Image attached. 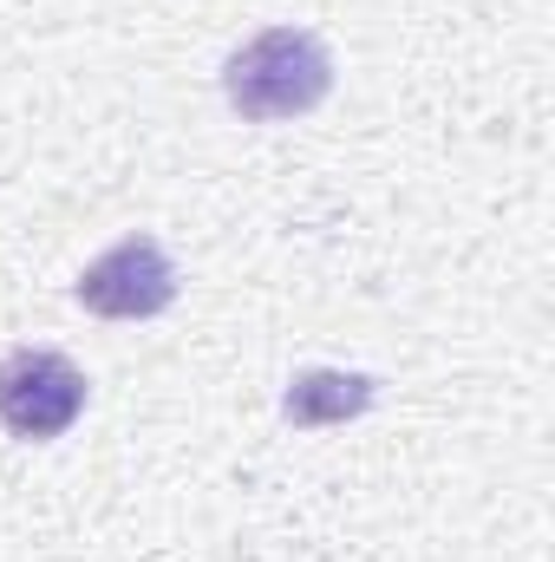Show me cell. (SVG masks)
<instances>
[{
  "label": "cell",
  "instance_id": "3",
  "mask_svg": "<svg viewBox=\"0 0 555 562\" xmlns=\"http://www.w3.org/2000/svg\"><path fill=\"white\" fill-rule=\"evenodd\" d=\"M177 301V269L157 236H125L112 243L86 276H79V307L99 321H150Z\"/></svg>",
  "mask_w": 555,
  "mask_h": 562
},
{
  "label": "cell",
  "instance_id": "4",
  "mask_svg": "<svg viewBox=\"0 0 555 562\" xmlns=\"http://www.w3.org/2000/svg\"><path fill=\"white\" fill-rule=\"evenodd\" d=\"M373 400H380V386H373L366 373H333V367H314V373H294V380H287L281 419L301 425V431H320V425L360 419Z\"/></svg>",
  "mask_w": 555,
  "mask_h": 562
},
{
  "label": "cell",
  "instance_id": "1",
  "mask_svg": "<svg viewBox=\"0 0 555 562\" xmlns=\"http://www.w3.org/2000/svg\"><path fill=\"white\" fill-rule=\"evenodd\" d=\"M223 92H229V105L249 125L301 119V112H314L333 92V53L307 26H269V33H256L249 46L229 53Z\"/></svg>",
  "mask_w": 555,
  "mask_h": 562
},
{
  "label": "cell",
  "instance_id": "2",
  "mask_svg": "<svg viewBox=\"0 0 555 562\" xmlns=\"http://www.w3.org/2000/svg\"><path fill=\"white\" fill-rule=\"evenodd\" d=\"M86 413V373L53 347L0 353V425L13 438H59Z\"/></svg>",
  "mask_w": 555,
  "mask_h": 562
}]
</instances>
